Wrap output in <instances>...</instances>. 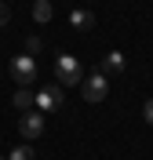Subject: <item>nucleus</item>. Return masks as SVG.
Returning <instances> with one entry per match:
<instances>
[{"instance_id": "nucleus-12", "label": "nucleus", "mask_w": 153, "mask_h": 160, "mask_svg": "<svg viewBox=\"0 0 153 160\" xmlns=\"http://www.w3.org/2000/svg\"><path fill=\"white\" fill-rule=\"evenodd\" d=\"M142 117H146V124L153 128V98H146V106H142Z\"/></svg>"}, {"instance_id": "nucleus-9", "label": "nucleus", "mask_w": 153, "mask_h": 160, "mask_svg": "<svg viewBox=\"0 0 153 160\" xmlns=\"http://www.w3.org/2000/svg\"><path fill=\"white\" fill-rule=\"evenodd\" d=\"M51 15H55V11H51L48 0H33V18L37 22H51Z\"/></svg>"}, {"instance_id": "nucleus-8", "label": "nucleus", "mask_w": 153, "mask_h": 160, "mask_svg": "<svg viewBox=\"0 0 153 160\" xmlns=\"http://www.w3.org/2000/svg\"><path fill=\"white\" fill-rule=\"evenodd\" d=\"M102 69L106 73H124V55L120 51H110V55L102 58Z\"/></svg>"}, {"instance_id": "nucleus-5", "label": "nucleus", "mask_w": 153, "mask_h": 160, "mask_svg": "<svg viewBox=\"0 0 153 160\" xmlns=\"http://www.w3.org/2000/svg\"><path fill=\"white\" fill-rule=\"evenodd\" d=\"M18 131H22V138H40V135H44V113H40V109L22 113V124H18Z\"/></svg>"}, {"instance_id": "nucleus-10", "label": "nucleus", "mask_w": 153, "mask_h": 160, "mask_svg": "<svg viewBox=\"0 0 153 160\" xmlns=\"http://www.w3.org/2000/svg\"><path fill=\"white\" fill-rule=\"evenodd\" d=\"M40 51H44V40L40 37H26V55H29V58H37Z\"/></svg>"}, {"instance_id": "nucleus-1", "label": "nucleus", "mask_w": 153, "mask_h": 160, "mask_svg": "<svg viewBox=\"0 0 153 160\" xmlns=\"http://www.w3.org/2000/svg\"><path fill=\"white\" fill-rule=\"evenodd\" d=\"M106 95H110V84H106V73H91V77H84L80 80V98L84 102H102L106 98Z\"/></svg>"}, {"instance_id": "nucleus-2", "label": "nucleus", "mask_w": 153, "mask_h": 160, "mask_svg": "<svg viewBox=\"0 0 153 160\" xmlns=\"http://www.w3.org/2000/svg\"><path fill=\"white\" fill-rule=\"evenodd\" d=\"M11 77L18 80V88L33 84V77H37V62H33L29 55H15V58H11Z\"/></svg>"}, {"instance_id": "nucleus-7", "label": "nucleus", "mask_w": 153, "mask_h": 160, "mask_svg": "<svg viewBox=\"0 0 153 160\" xmlns=\"http://www.w3.org/2000/svg\"><path fill=\"white\" fill-rule=\"evenodd\" d=\"M69 26H73V29H91V26H95V15H91V11H73V15H69Z\"/></svg>"}, {"instance_id": "nucleus-11", "label": "nucleus", "mask_w": 153, "mask_h": 160, "mask_svg": "<svg viewBox=\"0 0 153 160\" xmlns=\"http://www.w3.org/2000/svg\"><path fill=\"white\" fill-rule=\"evenodd\" d=\"M33 157H37V153H33L29 146H15V149L8 153V160H33Z\"/></svg>"}, {"instance_id": "nucleus-14", "label": "nucleus", "mask_w": 153, "mask_h": 160, "mask_svg": "<svg viewBox=\"0 0 153 160\" xmlns=\"http://www.w3.org/2000/svg\"><path fill=\"white\" fill-rule=\"evenodd\" d=\"M0 160H8V157H0Z\"/></svg>"}, {"instance_id": "nucleus-3", "label": "nucleus", "mask_w": 153, "mask_h": 160, "mask_svg": "<svg viewBox=\"0 0 153 160\" xmlns=\"http://www.w3.org/2000/svg\"><path fill=\"white\" fill-rule=\"evenodd\" d=\"M55 73H59V84H69V88H73V84H80V62L73 58V55H62Z\"/></svg>"}, {"instance_id": "nucleus-6", "label": "nucleus", "mask_w": 153, "mask_h": 160, "mask_svg": "<svg viewBox=\"0 0 153 160\" xmlns=\"http://www.w3.org/2000/svg\"><path fill=\"white\" fill-rule=\"evenodd\" d=\"M33 106H37V95L33 91H26V88L15 91V109L18 113H33Z\"/></svg>"}, {"instance_id": "nucleus-4", "label": "nucleus", "mask_w": 153, "mask_h": 160, "mask_svg": "<svg viewBox=\"0 0 153 160\" xmlns=\"http://www.w3.org/2000/svg\"><path fill=\"white\" fill-rule=\"evenodd\" d=\"M62 102H66V95H62V88L55 84V88H44L40 95H37V109L40 113H55V109H62Z\"/></svg>"}, {"instance_id": "nucleus-13", "label": "nucleus", "mask_w": 153, "mask_h": 160, "mask_svg": "<svg viewBox=\"0 0 153 160\" xmlns=\"http://www.w3.org/2000/svg\"><path fill=\"white\" fill-rule=\"evenodd\" d=\"M8 22H11V11H8V4L0 0V26H8Z\"/></svg>"}]
</instances>
